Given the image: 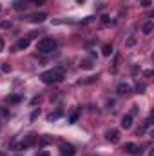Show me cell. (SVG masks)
<instances>
[{"mask_svg": "<svg viewBox=\"0 0 154 156\" xmlns=\"http://www.w3.org/2000/svg\"><path fill=\"white\" fill-rule=\"evenodd\" d=\"M42 82L44 83H58L64 80V71L62 69H51V71H45L42 73Z\"/></svg>", "mask_w": 154, "mask_h": 156, "instance_id": "obj_1", "label": "cell"}, {"mask_svg": "<svg viewBox=\"0 0 154 156\" xmlns=\"http://www.w3.org/2000/svg\"><path fill=\"white\" fill-rule=\"evenodd\" d=\"M37 49H38L42 55H47V53H53L54 49H56V42L53 38H42L38 42V45H37Z\"/></svg>", "mask_w": 154, "mask_h": 156, "instance_id": "obj_2", "label": "cell"}, {"mask_svg": "<svg viewBox=\"0 0 154 156\" xmlns=\"http://www.w3.org/2000/svg\"><path fill=\"white\" fill-rule=\"evenodd\" d=\"M35 142H37V134H29L26 142H20L18 145H15V151H24V149H27L29 145H33Z\"/></svg>", "mask_w": 154, "mask_h": 156, "instance_id": "obj_3", "label": "cell"}, {"mask_svg": "<svg viewBox=\"0 0 154 156\" xmlns=\"http://www.w3.org/2000/svg\"><path fill=\"white\" fill-rule=\"evenodd\" d=\"M60 154L62 156H75L76 154V149L73 144H62L60 145Z\"/></svg>", "mask_w": 154, "mask_h": 156, "instance_id": "obj_4", "label": "cell"}, {"mask_svg": "<svg viewBox=\"0 0 154 156\" xmlns=\"http://www.w3.org/2000/svg\"><path fill=\"white\" fill-rule=\"evenodd\" d=\"M29 42H31V40L27 38V37H26V38H20L16 44H15V47H13V49H15V51H24V49H27V47H29Z\"/></svg>", "mask_w": 154, "mask_h": 156, "instance_id": "obj_5", "label": "cell"}, {"mask_svg": "<svg viewBox=\"0 0 154 156\" xmlns=\"http://www.w3.org/2000/svg\"><path fill=\"white\" fill-rule=\"evenodd\" d=\"M123 151L129 153V154H140V153H142L136 144H125V145H123Z\"/></svg>", "mask_w": 154, "mask_h": 156, "instance_id": "obj_6", "label": "cell"}, {"mask_svg": "<svg viewBox=\"0 0 154 156\" xmlns=\"http://www.w3.org/2000/svg\"><path fill=\"white\" fill-rule=\"evenodd\" d=\"M116 93H118V94H131V93H132V87H131L129 83H120V85L116 87Z\"/></svg>", "mask_w": 154, "mask_h": 156, "instance_id": "obj_7", "label": "cell"}, {"mask_svg": "<svg viewBox=\"0 0 154 156\" xmlns=\"http://www.w3.org/2000/svg\"><path fill=\"white\" fill-rule=\"evenodd\" d=\"M107 140H109V142H113V144H118V142H120V133H118L116 129L107 131Z\"/></svg>", "mask_w": 154, "mask_h": 156, "instance_id": "obj_8", "label": "cell"}, {"mask_svg": "<svg viewBox=\"0 0 154 156\" xmlns=\"http://www.w3.org/2000/svg\"><path fill=\"white\" fill-rule=\"evenodd\" d=\"M152 29H154V22L152 20H147V22L142 26V33H143V35H151Z\"/></svg>", "mask_w": 154, "mask_h": 156, "instance_id": "obj_9", "label": "cell"}, {"mask_svg": "<svg viewBox=\"0 0 154 156\" xmlns=\"http://www.w3.org/2000/svg\"><path fill=\"white\" fill-rule=\"evenodd\" d=\"M45 18H47V15H45V13H35V15H31V16H29V20H31V22H35V24L44 22Z\"/></svg>", "mask_w": 154, "mask_h": 156, "instance_id": "obj_10", "label": "cell"}, {"mask_svg": "<svg viewBox=\"0 0 154 156\" xmlns=\"http://www.w3.org/2000/svg\"><path fill=\"white\" fill-rule=\"evenodd\" d=\"M131 125H132V116L131 115H125V116L121 118V127L123 129H131Z\"/></svg>", "mask_w": 154, "mask_h": 156, "instance_id": "obj_11", "label": "cell"}, {"mask_svg": "<svg viewBox=\"0 0 154 156\" xmlns=\"http://www.w3.org/2000/svg\"><path fill=\"white\" fill-rule=\"evenodd\" d=\"M7 102H9V104H20V102H22V96H20V94H13V96L7 98Z\"/></svg>", "mask_w": 154, "mask_h": 156, "instance_id": "obj_12", "label": "cell"}, {"mask_svg": "<svg viewBox=\"0 0 154 156\" xmlns=\"http://www.w3.org/2000/svg\"><path fill=\"white\" fill-rule=\"evenodd\" d=\"M102 55H103V56H111V55H113V45H103Z\"/></svg>", "mask_w": 154, "mask_h": 156, "instance_id": "obj_13", "label": "cell"}, {"mask_svg": "<svg viewBox=\"0 0 154 156\" xmlns=\"http://www.w3.org/2000/svg\"><path fill=\"white\" fill-rule=\"evenodd\" d=\"M80 67H82V69H93V62H91V60H83V62L80 64Z\"/></svg>", "mask_w": 154, "mask_h": 156, "instance_id": "obj_14", "label": "cell"}, {"mask_svg": "<svg viewBox=\"0 0 154 156\" xmlns=\"http://www.w3.org/2000/svg\"><path fill=\"white\" fill-rule=\"evenodd\" d=\"M62 115H64V113H62V109H58L56 113H53V115H49V122H53V120H56V118H60Z\"/></svg>", "mask_w": 154, "mask_h": 156, "instance_id": "obj_15", "label": "cell"}, {"mask_svg": "<svg viewBox=\"0 0 154 156\" xmlns=\"http://www.w3.org/2000/svg\"><path fill=\"white\" fill-rule=\"evenodd\" d=\"M13 5H15V9H22V7H26V0H16Z\"/></svg>", "mask_w": 154, "mask_h": 156, "instance_id": "obj_16", "label": "cell"}, {"mask_svg": "<svg viewBox=\"0 0 154 156\" xmlns=\"http://www.w3.org/2000/svg\"><path fill=\"white\" fill-rule=\"evenodd\" d=\"M78 116H80V113H73V115H71V116H69V123H75V122H78Z\"/></svg>", "mask_w": 154, "mask_h": 156, "instance_id": "obj_17", "label": "cell"}, {"mask_svg": "<svg viewBox=\"0 0 154 156\" xmlns=\"http://www.w3.org/2000/svg\"><path fill=\"white\" fill-rule=\"evenodd\" d=\"M51 140H53L51 136H42V138H40V144H42V145H47Z\"/></svg>", "mask_w": 154, "mask_h": 156, "instance_id": "obj_18", "label": "cell"}, {"mask_svg": "<svg viewBox=\"0 0 154 156\" xmlns=\"http://www.w3.org/2000/svg\"><path fill=\"white\" fill-rule=\"evenodd\" d=\"M136 91H138V93L142 94V93L145 91V85H143V83H138V85H136Z\"/></svg>", "mask_w": 154, "mask_h": 156, "instance_id": "obj_19", "label": "cell"}, {"mask_svg": "<svg viewBox=\"0 0 154 156\" xmlns=\"http://www.w3.org/2000/svg\"><path fill=\"white\" fill-rule=\"evenodd\" d=\"M37 37H38V31H31V33H29V37H27V38L31 40V38H37Z\"/></svg>", "mask_w": 154, "mask_h": 156, "instance_id": "obj_20", "label": "cell"}, {"mask_svg": "<svg viewBox=\"0 0 154 156\" xmlns=\"http://www.w3.org/2000/svg\"><path fill=\"white\" fill-rule=\"evenodd\" d=\"M0 26H2V27H5V29H7V27H11V26H13V24H11V22H7V20H5V22H2V24H0Z\"/></svg>", "mask_w": 154, "mask_h": 156, "instance_id": "obj_21", "label": "cell"}, {"mask_svg": "<svg viewBox=\"0 0 154 156\" xmlns=\"http://www.w3.org/2000/svg\"><path fill=\"white\" fill-rule=\"evenodd\" d=\"M2 71H4V73H9V71H11V67H9L7 64H4V66H2Z\"/></svg>", "mask_w": 154, "mask_h": 156, "instance_id": "obj_22", "label": "cell"}, {"mask_svg": "<svg viewBox=\"0 0 154 156\" xmlns=\"http://www.w3.org/2000/svg\"><path fill=\"white\" fill-rule=\"evenodd\" d=\"M102 22H103V24H109L111 20H109V16H107V15H103V16H102Z\"/></svg>", "mask_w": 154, "mask_h": 156, "instance_id": "obj_23", "label": "cell"}, {"mask_svg": "<svg viewBox=\"0 0 154 156\" xmlns=\"http://www.w3.org/2000/svg\"><path fill=\"white\" fill-rule=\"evenodd\" d=\"M38 115H40V111H33V115H31V120H37V118H38Z\"/></svg>", "mask_w": 154, "mask_h": 156, "instance_id": "obj_24", "label": "cell"}, {"mask_svg": "<svg viewBox=\"0 0 154 156\" xmlns=\"http://www.w3.org/2000/svg\"><path fill=\"white\" fill-rule=\"evenodd\" d=\"M136 113H138V107H136V105H134V107H132V111H131V113H129V115H131V116H134V115H136Z\"/></svg>", "mask_w": 154, "mask_h": 156, "instance_id": "obj_25", "label": "cell"}, {"mask_svg": "<svg viewBox=\"0 0 154 156\" xmlns=\"http://www.w3.org/2000/svg\"><path fill=\"white\" fill-rule=\"evenodd\" d=\"M40 102V96H37V98H33V100H31V104H33V105H35V104H38Z\"/></svg>", "mask_w": 154, "mask_h": 156, "instance_id": "obj_26", "label": "cell"}, {"mask_svg": "<svg viewBox=\"0 0 154 156\" xmlns=\"http://www.w3.org/2000/svg\"><path fill=\"white\" fill-rule=\"evenodd\" d=\"M151 5V0H143V7H149Z\"/></svg>", "mask_w": 154, "mask_h": 156, "instance_id": "obj_27", "label": "cell"}, {"mask_svg": "<svg viewBox=\"0 0 154 156\" xmlns=\"http://www.w3.org/2000/svg\"><path fill=\"white\" fill-rule=\"evenodd\" d=\"M31 2H33V4H38V5H40V4H44L45 0H31Z\"/></svg>", "mask_w": 154, "mask_h": 156, "instance_id": "obj_28", "label": "cell"}, {"mask_svg": "<svg viewBox=\"0 0 154 156\" xmlns=\"http://www.w3.org/2000/svg\"><path fill=\"white\" fill-rule=\"evenodd\" d=\"M40 156H49V153H47V151H42V153H40Z\"/></svg>", "mask_w": 154, "mask_h": 156, "instance_id": "obj_29", "label": "cell"}, {"mask_svg": "<svg viewBox=\"0 0 154 156\" xmlns=\"http://www.w3.org/2000/svg\"><path fill=\"white\" fill-rule=\"evenodd\" d=\"M2 49H4V40L0 38V51H2Z\"/></svg>", "mask_w": 154, "mask_h": 156, "instance_id": "obj_30", "label": "cell"}, {"mask_svg": "<svg viewBox=\"0 0 154 156\" xmlns=\"http://www.w3.org/2000/svg\"><path fill=\"white\" fill-rule=\"evenodd\" d=\"M78 4H83V2H85V0H76Z\"/></svg>", "mask_w": 154, "mask_h": 156, "instance_id": "obj_31", "label": "cell"}]
</instances>
